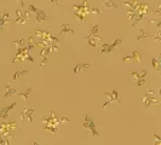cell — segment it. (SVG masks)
<instances>
[{"mask_svg": "<svg viewBox=\"0 0 161 145\" xmlns=\"http://www.w3.org/2000/svg\"><path fill=\"white\" fill-rule=\"evenodd\" d=\"M84 128L88 130V133L93 137H98V132L96 130V125L93 122V120L88 115L84 116Z\"/></svg>", "mask_w": 161, "mask_h": 145, "instance_id": "cell-6", "label": "cell"}, {"mask_svg": "<svg viewBox=\"0 0 161 145\" xmlns=\"http://www.w3.org/2000/svg\"><path fill=\"white\" fill-rule=\"evenodd\" d=\"M61 1H62V0H50V2H51V4H55V5H59Z\"/></svg>", "mask_w": 161, "mask_h": 145, "instance_id": "cell-35", "label": "cell"}, {"mask_svg": "<svg viewBox=\"0 0 161 145\" xmlns=\"http://www.w3.org/2000/svg\"><path fill=\"white\" fill-rule=\"evenodd\" d=\"M130 60H133V59H132V56H125V57L122 58V62H124V63H127V62H130Z\"/></svg>", "mask_w": 161, "mask_h": 145, "instance_id": "cell-30", "label": "cell"}, {"mask_svg": "<svg viewBox=\"0 0 161 145\" xmlns=\"http://www.w3.org/2000/svg\"><path fill=\"white\" fill-rule=\"evenodd\" d=\"M30 72L28 69H21V70H17V72H14L12 75V80H17L19 77H26V76H29Z\"/></svg>", "mask_w": 161, "mask_h": 145, "instance_id": "cell-17", "label": "cell"}, {"mask_svg": "<svg viewBox=\"0 0 161 145\" xmlns=\"http://www.w3.org/2000/svg\"><path fill=\"white\" fill-rule=\"evenodd\" d=\"M30 93H32V87H28L24 92H17V96H19L21 98H23L24 101H28V99H29Z\"/></svg>", "mask_w": 161, "mask_h": 145, "instance_id": "cell-20", "label": "cell"}, {"mask_svg": "<svg viewBox=\"0 0 161 145\" xmlns=\"http://www.w3.org/2000/svg\"><path fill=\"white\" fill-rule=\"evenodd\" d=\"M151 64H153L154 69L156 70L158 76H160V67H161V56H160V53H159L158 56H155V57L153 58V60H151Z\"/></svg>", "mask_w": 161, "mask_h": 145, "instance_id": "cell-16", "label": "cell"}, {"mask_svg": "<svg viewBox=\"0 0 161 145\" xmlns=\"http://www.w3.org/2000/svg\"><path fill=\"white\" fill-rule=\"evenodd\" d=\"M10 16H11V11L10 10H2V12L0 14V30H4L5 24L9 23Z\"/></svg>", "mask_w": 161, "mask_h": 145, "instance_id": "cell-11", "label": "cell"}, {"mask_svg": "<svg viewBox=\"0 0 161 145\" xmlns=\"http://www.w3.org/2000/svg\"><path fill=\"white\" fill-rule=\"evenodd\" d=\"M16 1H18V2H19V5H21V7H22V9L24 7V2H26V0H16Z\"/></svg>", "mask_w": 161, "mask_h": 145, "instance_id": "cell-34", "label": "cell"}, {"mask_svg": "<svg viewBox=\"0 0 161 145\" xmlns=\"http://www.w3.org/2000/svg\"><path fill=\"white\" fill-rule=\"evenodd\" d=\"M131 56H132V59H136L138 63H141V62H142V59H141V57H139V53H138V51H137V50H134V51L132 52Z\"/></svg>", "mask_w": 161, "mask_h": 145, "instance_id": "cell-28", "label": "cell"}, {"mask_svg": "<svg viewBox=\"0 0 161 145\" xmlns=\"http://www.w3.org/2000/svg\"><path fill=\"white\" fill-rule=\"evenodd\" d=\"M90 14H101V10H100V9H97V7H90Z\"/></svg>", "mask_w": 161, "mask_h": 145, "instance_id": "cell-29", "label": "cell"}, {"mask_svg": "<svg viewBox=\"0 0 161 145\" xmlns=\"http://www.w3.org/2000/svg\"><path fill=\"white\" fill-rule=\"evenodd\" d=\"M41 123L44 126L45 130L51 132L52 134H56L57 132V126L59 125V121L55 113H51L50 117H41Z\"/></svg>", "mask_w": 161, "mask_h": 145, "instance_id": "cell-1", "label": "cell"}, {"mask_svg": "<svg viewBox=\"0 0 161 145\" xmlns=\"http://www.w3.org/2000/svg\"><path fill=\"white\" fill-rule=\"evenodd\" d=\"M16 60H29L30 63L34 62L33 57L29 55V51L27 47H18V51H17V55L16 57L12 59V63H15Z\"/></svg>", "mask_w": 161, "mask_h": 145, "instance_id": "cell-5", "label": "cell"}, {"mask_svg": "<svg viewBox=\"0 0 161 145\" xmlns=\"http://www.w3.org/2000/svg\"><path fill=\"white\" fill-rule=\"evenodd\" d=\"M24 39H26V47L28 48V51L33 50V48L39 47L38 43H35V38H34L33 35H27Z\"/></svg>", "mask_w": 161, "mask_h": 145, "instance_id": "cell-13", "label": "cell"}, {"mask_svg": "<svg viewBox=\"0 0 161 145\" xmlns=\"http://www.w3.org/2000/svg\"><path fill=\"white\" fill-rule=\"evenodd\" d=\"M16 105H17V104H16V102H14L12 104L7 105L6 108H2V109L0 110V120H4V121H5V120L7 118L9 114H10V111H11V110H12V109L15 108Z\"/></svg>", "mask_w": 161, "mask_h": 145, "instance_id": "cell-12", "label": "cell"}, {"mask_svg": "<svg viewBox=\"0 0 161 145\" xmlns=\"http://www.w3.org/2000/svg\"><path fill=\"white\" fill-rule=\"evenodd\" d=\"M104 96L108 97V101L103 104V109H104V110H107L112 104H117L119 106H121V102L119 101V96H117V89H114L113 93L105 92Z\"/></svg>", "mask_w": 161, "mask_h": 145, "instance_id": "cell-4", "label": "cell"}, {"mask_svg": "<svg viewBox=\"0 0 161 145\" xmlns=\"http://www.w3.org/2000/svg\"><path fill=\"white\" fill-rule=\"evenodd\" d=\"M33 145H41V144H39L38 142H34V144H33Z\"/></svg>", "mask_w": 161, "mask_h": 145, "instance_id": "cell-36", "label": "cell"}, {"mask_svg": "<svg viewBox=\"0 0 161 145\" xmlns=\"http://www.w3.org/2000/svg\"><path fill=\"white\" fill-rule=\"evenodd\" d=\"M104 5H105L108 9H114V10H117V5L114 2V0H104Z\"/></svg>", "mask_w": 161, "mask_h": 145, "instance_id": "cell-23", "label": "cell"}, {"mask_svg": "<svg viewBox=\"0 0 161 145\" xmlns=\"http://www.w3.org/2000/svg\"><path fill=\"white\" fill-rule=\"evenodd\" d=\"M154 96V91L153 89H148L146 91V94L143 97V102H144V105L146 108H149L150 104H155V105H160V102L155 98H153Z\"/></svg>", "mask_w": 161, "mask_h": 145, "instance_id": "cell-8", "label": "cell"}, {"mask_svg": "<svg viewBox=\"0 0 161 145\" xmlns=\"http://www.w3.org/2000/svg\"><path fill=\"white\" fill-rule=\"evenodd\" d=\"M29 11L35 14V18H36L38 23H43V22H46V21H50V17L45 14L43 10L35 7L34 5H29Z\"/></svg>", "mask_w": 161, "mask_h": 145, "instance_id": "cell-7", "label": "cell"}, {"mask_svg": "<svg viewBox=\"0 0 161 145\" xmlns=\"http://www.w3.org/2000/svg\"><path fill=\"white\" fill-rule=\"evenodd\" d=\"M151 35L146 31V29H138V36H137V40L138 41H141V40H143V39H146V38H150Z\"/></svg>", "mask_w": 161, "mask_h": 145, "instance_id": "cell-18", "label": "cell"}, {"mask_svg": "<svg viewBox=\"0 0 161 145\" xmlns=\"http://www.w3.org/2000/svg\"><path fill=\"white\" fill-rule=\"evenodd\" d=\"M146 75V69H143L142 72H132V77L134 79V80H142V79H144Z\"/></svg>", "mask_w": 161, "mask_h": 145, "instance_id": "cell-19", "label": "cell"}, {"mask_svg": "<svg viewBox=\"0 0 161 145\" xmlns=\"http://www.w3.org/2000/svg\"><path fill=\"white\" fill-rule=\"evenodd\" d=\"M16 14H17L16 19H14V21H11V19H10V21H9V23H10V24L21 23V26H22V27H24L26 21L30 18V11L29 10H26V11H22V10H16Z\"/></svg>", "mask_w": 161, "mask_h": 145, "instance_id": "cell-2", "label": "cell"}, {"mask_svg": "<svg viewBox=\"0 0 161 145\" xmlns=\"http://www.w3.org/2000/svg\"><path fill=\"white\" fill-rule=\"evenodd\" d=\"M160 9H161V6L160 5H158V6H156V10H155V14L158 16V18L160 17Z\"/></svg>", "mask_w": 161, "mask_h": 145, "instance_id": "cell-33", "label": "cell"}, {"mask_svg": "<svg viewBox=\"0 0 161 145\" xmlns=\"http://www.w3.org/2000/svg\"><path fill=\"white\" fill-rule=\"evenodd\" d=\"M59 123H69V118L68 117H62L59 120Z\"/></svg>", "mask_w": 161, "mask_h": 145, "instance_id": "cell-31", "label": "cell"}, {"mask_svg": "<svg viewBox=\"0 0 161 145\" xmlns=\"http://www.w3.org/2000/svg\"><path fill=\"white\" fill-rule=\"evenodd\" d=\"M88 40V46L90 47H97L98 45H102V38L101 36H98V35H93L92 38H90L87 39Z\"/></svg>", "mask_w": 161, "mask_h": 145, "instance_id": "cell-14", "label": "cell"}, {"mask_svg": "<svg viewBox=\"0 0 161 145\" xmlns=\"http://www.w3.org/2000/svg\"><path fill=\"white\" fill-rule=\"evenodd\" d=\"M73 34L74 30L70 27H69V24H62V28H61V31H59V34Z\"/></svg>", "mask_w": 161, "mask_h": 145, "instance_id": "cell-22", "label": "cell"}, {"mask_svg": "<svg viewBox=\"0 0 161 145\" xmlns=\"http://www.w3.org/2000/svg\"><path fill=\"white\" fill-rule=\"evenodd\" d=\"M17 94V91H16L14 87H11L10 85H6V91L4 93V97H10V96H15Z\"/></svg>", "mask_w": 161, "mask_h": 145, "instance_id": "cell-21", "label": "cell"}, {"mask_svg": "<svg viewBox=\"0 0 161 145\" xmlns=\"http://www.w3.org/2000/svg\"><path fill=\"white\" fill-rule=\"evenodd\" d=\"M35 113V109L34 108H30V106H24L21 111V118L24 120L27 118L29 122H33V115Z\"/></svg>", "mask_w": 161, "mask_h": 145, "instance_id": "cell-9", "label": "cell"}, {"mask_svg": "<svg viewBox=\"0 0 161 145\" xmlns=\"http://www.w3.org/2000/svg\"><path fill=\"white\" fill-rule=\"evenodd\" d=\"M97 31H98V26L96 24V26H95V27L92 28V30H91V33L84 36V39H86V40H87V39H90V38H92L93 35H97Z\"/></svg>", "mask_w": 161, "mask_h": 145, "instance_id": "cell-24", "label": "cell"}, {"mask_svg": "<svg viewBox=\"0 0 161 145\" xmlns=\"http://www.w3.org/2000/svg\"><path fill=\"white\" fill-rule=\"evenodd\" d=\"M53 51H59V47L57 44H52V45H49V46H45L41 48L40 51V57H41V63H40V67H44L46 60H47V56L53 52Z\"/></svg>", "mask_w": 161, "mask_h": 145, "instance_id": "cell-3", "label": "cell"}, {"mask_svg": "<svg viewBox=\"0 0 161 145\" xmlns=\"http://www.w3.org/2000/svg\"><path fill=\"white\" fill-rule=\"evenodd\" d=\"M17 47H26V39H19V40H12Z\"/></svg>", "mask_w": 161, "mask_h": 145, "instance_id": "cell-25", "label": "cell"}, {"mask_svg": "<svg viewBox=\"0 0 161 145\" xmlns=\"http://www.w3.org/2000/svg\"><path fill=\"white\" fill-rule=\"evenodd\" d=\"M92 67V64H87V63H76L75 65H74V75L76 76V75H79L80 72H83L85 68H91Z\"/></svg>", "mask_w": 161, "mask_h": 145, "instance_id": "cell-15", "label": "cell"}, {"mask_svg": "<svg viewBox=\"0 0 161 145\" xmlns=\"http://www.w3.org/2000/svg\"><path fill=\"white\" fill-rule=\"evenodd\" d=\"M151 137L155 139V140H154V145H161V137L160 135H158V134H155V133H151Z\"/></svg>", "mask_w": 161, "mask_h": 145, "instance_id": "cell-27", "label": "cell"}, {"mask_svg": "<svg viewBox=\"0 0 161 145\" xmlns=\"http://www.w3.org/2000/svg\"><path fill=\"white\" fill-rule=\"evenodd\" d=\"M151 39H153V41H154L155 44H160V41H161V31L160 30H158V33H156L155 35H153Z\"/></svg>", "mask_w": 161, "mask_h": 145, "instance_id": "cell-26", "label": "cell"}, {"mask_svg": "<svg viewBox=\"0 0 161 145\" xmlns=\"http://www.w3.org/2000/svg\"><path fill=\"white\" fill-rule=\"evenodd\" d=\"M144 82H146V79H142V80H138L137 81V87H141L142 85H144Z\"/></svg>", "mask_w": 161, "mask_h": 145, "instance_id": "cell-32", "label": "cell"}, {"mask_svg": "<svg viewBox=\"0 0 161 145\" xmlns=\"http://www.w3.org/2000/svg\"><path fill=\"white\" fill-rule=\"evenodd\" d=\"M121 43H122L121 39H117L114 43L110 44V45H108V44H102V45H101V53H110V52L117 47V45Z\"/></svg>", "mask_w": 161, "mask_h": 145, "instance_id": "cell-10", "label": "cell"}]
</instances>
